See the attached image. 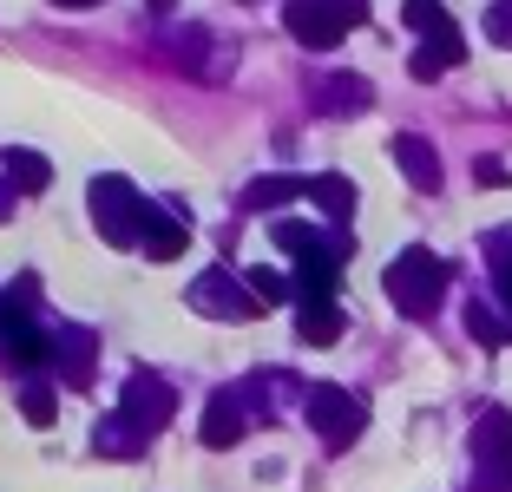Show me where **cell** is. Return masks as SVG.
I'll return each instance as SVG.
<instances>
[{
	"label": "cell",
	"mask_w": 512,
	"mask_h": 492,
	"mask_svg": "<svg viewBox=\"0 0 512 492\" xmlns=\"http://www.w3.org/2000/svg\"><path fill=\"white\" fill-rule=\"evenodd\" d=\"M0 322H7V355H14L20 368H33V361L46 355V342H40V328H33L27 315H14V302H0Z\"/></svg>",
	"instance_id": "cell-9"
},
{
	"label": "cell",
	"mask_w": 512,
	"mask_h": 492,
	"mask_svg": "<svg viewBox=\"0 0 512 492\" xmlns=\"http://www.w3.org/2000/svg\"><path fill=\"white\" fill-rule=\"evenodd\" d=\"M493 256H499V296L512 309V237H493Z\"/></svg>",
	"instance_id": "cell-24"
},
{
	"label": "cell",
	"mask_w": 512,
	"mask_h": 492,
	"mask_svg": "<svg viewBox=\"0 0 512 492\" xmlns=\"http://www.w3.org/2000/svg\"><path fill=\"white\" fill-rule=\"evenodd\" d=\"M467 328H473V342H486V348L506 342V328H499V322H493V309H480V302L467 309Z\"/></svg>",
	"instance_id": "cell-22"
},
{
	"label": "cell",
	"mask_w": 512,
	"mask_h": 492,
	"mask_svg": "<svg viewBox=\"0 0 512 492\" xmlns=\"http://www.w3.org/2000/svg\"><path fill=\"white\" fill-rule=\"evenodd\" d=\"M191 302H197L204 315H237V322H243V315H256V309H263L256 296H243V289L230 283L224 269H211V276H204V283L191 289Z\"/></svg>",
	"instance_id": "cell-5"
},
{
	"label": "cell",
	"mask_w": 512,
	"mask_h": 492,
	"mask_svg": "<svg viewBox=\"0 0 512 492\" xmlns=\"http://www.w3.org/2000/svg\"><path fill=\"white\" fill-rule=\"evenodd\" d=\"M473 453H480V460H506V453H512V414H506V407L480 414V427H473Z\"/></svg>",
	"instance_id": "cell-12"
},
{
	"label": "cell",
	"mask_w": 512,
	"mask_h": 492,
	"mask_svg": "<svg viewBox=\"0 0 512 492\" xmlns=\"http://www.w3.org/2000/svg\"><path fill=\"white\" fill-rule=\"evenodd\" d=\"M309 197L329 210L335 224H342V217H355V184H348V178H309Z\"/></svg>",
	"instance_id": "cell-15"
},
{
	"label": "cell",
	"mask_w": 512,
	"mask_h": 492,
	"mask_svg": "<svg viewBox=\"0 0 512 492\" xmlns=\"http://www.w3.org/2000/svg\"><path fill=\"white\" fill-rule=\"evenodd\" d=\"M20 414H27L33 427H53V414H60V401H53V388H27V394H20Z\"/></svg>",
	"instance_id": "cell-20"
},
{
	"label": "cell",
	"mask_w": 512,
	"mask_h": 492,
	"mask_svg": "<svg viewBox=\"0 0 512 492\" xmlns=\"http://www.w3.org/2000/svg\"><path fill=\"white\" fill-rule=\"evenodd\" d=\"M309 427L322 433L329 453H342V447H355V433L368 427V407L355 401V394H342V388H316L309 394Z\"/></svg>",
	"instance_id": "cell-4"
},
{
	"label": "cell",
	"mask_w": 512,
	"mask_h": 492,
	"mask_svg": "<svg viewBox=\"0 0 512 492\" xmlns=\"http://www.w3.org/2000/svg\"><path fill=\"white\" fill-rule=\"evenodd\" d=\"M184 224L178 217H165V210H151V224H145V256L151 263H171V256H184Z\"/></svg>",
	"instance_id": "cell-10"
},
{
	"label": "cell",
	"mask_w": 512,
	"mask_h": 492,
	"mask_svg": "<svg viewBox=\"0 0 512 492\" xmlns=\"http://www.w3.org/2000/svg\"><path fill=\"white\" fill-rule=\"evenodd\" d=\"M92 217H99V237L106 243H145V224H151V204L119 178H99L92 184Z\"/></svg>",
	"instance_id": "cell-3"
},
{
	"label": "cell",
	"mask_w": 512,
	"mask_h": 492,
	"mask_svg": "<svg viewBox=\"0 0 512 492\" xmlns=\"http://www.w3.org/2000/svg\"><path fill=\"white\" fill-rule=\"evenodd\" d=\"M473 492H512V453H506V460H480Z\"/></svg>",
	"instance_id": "cell-21"
},
{
	"label": "cell",
	"mask_w": 512,
	"mask_h": 492,
	"mask_svg": "<svg viewBox=\"0 0 512 492\" xmlns=\"http://www.w3.org/2000/svg\"><path fill=\"white\" fill-rule=\"evenodd\" d=\"M237 440H243V414H237V401L217 394L211 414H204V447H237Z\"/></svg>",
	"instance_id": "cell-13"
},
{
	"label": "cell",
	"mask_w": 512,
	"mask_h": 492,
	"mask_svg": "<svg viewBox=\"0 0 512 492\" xmlns=\"http://www.w3.org/2000/svg\"><path fill=\"white\" fill-rule=\"evenodd\" d=\"M342 309L335 302H302V342L309 348H329V342H342Z\"/></svg>",
	"instance_id": "cell-11"
},
{
	"label": "cell",
	"mask_w": 512,
	"mask_h": 492,
	"mask_svg": "<svg viewBox=\"0 0 512 492\" xmlns=\"http://www.w3.org/2000/svg\"><path fill=\"white\" fill-rule=\"evenodd\" d=\"M296 191H309V184H296V178H256L250 191H243V204H250V210H276V204H289Z\"/></svg>",
	"instance_id": "cell-17"
},
{
	"label": "cell",
	"mask_w": 512,
	"mask_h": 492,
	"mask_svg": "<svg viewBox=\"0 0 512 492\" xmlns=\"http://www.w3.org/2000/svg\"><path fill=\"white\" fill-rule=\"evenodd\" d=\"M401 14H407V27L427 33V40H434V33H453V20H447V7H440V0H407Z\"/></svg>",
	"instance_id": "cell-18"
},
{
	"label": "cell",
	"mask_w": 512,
	"mask_h": 492,
	"mask_svg": "<svg viewBox=\"0 0 512 492\" xmlns=\"http://www.w3.org/2000/svg\"><path fill=\"white\" fill-rule=\"evenodd\" d=\"M388 296H394V309L401 315H414V322H427V315L440 309V296H447V263H440L434 250H401L388 263Z\"/></svg>",
	"instance_id": "cell-1"
},
{
	"label": "cell",
	"mask_w": 512,
	"mask_h": 492,
	"mask_svg": "<svg viewBox=\"0 0 512 492\" xmlns=\"http://www.w3.org/2000/svg\"><path fill=\"white\" fill-rule=\"evenodd\" d=\"M125 420H132L138 433L165 427V420H171V388H158V381H132V394H125Z\"/></svg>",
	"instance_id": "cell-7"
},
{
	"label": "cell",
	"mask_w": 512,
	"mask_h": 492,
	"mask_svg": "<svg viewBox=\"0 0 512 492\" xmlns=\"http://www.w3.org/2000/svg\"><path fill=\"white\" fill-rule=\"evenodd\" d=\"M394 164L407 171V184H414V191H440V158H434V145H427V138L401 132V138H394Z\"/></svg>",
	"instance_id": "cell-6"
},
{
	"label": "cell",
	"mask_w": 512,
	"mask_h": 492,
	"mask_svg": "<svg viewBox=\"0 0 512 492\" xmlns=\"http://www.w3.org/2000/svg\"><path fill=\"white\" fill-rule=\"evenodd\" d=\"M60 7H99V0H60Z\"/></svg>",
	"instance_id": "cell-27"
},
{
	"label": "cell",
	"mask_w": 512,
	"mask_h": 492,
	"mask_svg": "<svg viewBox=\"0 0 512 492\" xmlns=\"http://www.w3.org/2000/svg\"><path fill=\"white\" fill-rule=\"evenodd\" d=\"M7 210H14V191H7V184H0V217H7Z\"/></svg>",
	"instance_id": "cell-26"
},
{
	"label": "cell",
	"mask_w": 512,
	"mask_h": 492,
	"mask_svg": "<svg viewBox=\"0 0 512 492\" xmlns=\"http://www.w3.org/2000/svg\"><path fill=\"white\" fill-rule=\"evenodd\" d=\"M486 33H493V46H512V0H493V7H486Z\"/></svg>",
	"instance_id": "cell-23"
},
{
	"label": "cell",
	"mask_w": 512,
	"mask_h": 492,
	"mask_svg": "<svg viewBox=\"0 0 512 492\" xmlns=\"http://www.w3.org/2000/svg\"><path fill=\"white\" fill-rule=\"evenodd\" d=\"M46 178H53V164H46L40 151H7V184H20V191H46Z\"/></svg>",
	"instance_id": "cell-16"
},
{
	"label": "cell",
	"mask_w": 512,
	"mask_h": 492,
	"mask_svg": "<svg viewBox=\"0 0 512 492\" xmlns=\"http://www.w3.org/2000/svg\"><path fill=\"white\" fill-rule=\"evenodd\" d=\"M368 99H375V92H368V79H355V73H342V79L322 86V112H362Z\"/></svg>",
	"instance_id": "cell-14"
},
{
	"label": "cell",
	"mask_w": 512,
	"mask_h": 492,
	"mask_svg": "<svg viewBox=\"0 0 512 492\" xmlns=\"http://www.w3.org/2000/svg\"><path fill=\"white\" fill-rule=\"evenodd\" d=\"M250 296L256 302H289V296H296V283H289L283 269H250Z\"/></svg>",
	"instance_id": "cell-19"
},
{
	"label": "cell",
	"mask_w": 512,
	"mask_h": 492,
	"mask_svg": "<svg viewBox=\"0 0 512 492\" xmlns=\"http://www.w3.org/2000/svg\"><path fill=\"white\" fill-rule=\"evenodd\" d=\"M368 20V0H289L283 7V27L296 33L302 46H335V40H348V33Z\"/></svg>",
	"instance_id": "cell-2"
},
{
	"label": "cell",
	"mask_w": 512,
	"mask_h": 492,
	"mask_svg": "<svg viewBox=\"0 0 512 492\" xmlns=\"http://www.w3.org/2000/svg\"><path fill=\"white\" fill-rule=\"evenodd\" d=\"M145 7H151V14H171V7H178V0H145Z\"/></svg>",
	"instance_id": "cell-25"
},
{
	"label": "cell",
	"mask_w": 512,
	"mask_h": 492,
	"mask_svg": "<svg viewBox=\"0 0 512 492\" xmlns=\"http://www.w3.org/2000/svg\"><path fill=\"white\" fill-rule=\"evenodd\" d=\"M460 60H467V40H460V27H453V33H434V40L414 53V79H440L447 66H460Z\"/></svg>",
	"instance_id": "cell-8"
}]
</instances>
